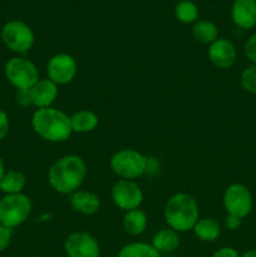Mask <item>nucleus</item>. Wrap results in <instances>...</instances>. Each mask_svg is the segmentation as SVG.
<instances>
[{"label":"nucleus","mask_w":256,"mask_h":257,"mask_svg":"<svg viewBox=\"0 0 256 257\" xmlns=\"http://www.w3.org/2000/svg\"><path fill=\"white\" fill-rule=\"evenodd\" d=\"M4 173H5V166H4V162H3L2 157H0V181H2Z\"/></svg>","instance_id":"nucleus-32"},{"label":"nucleus","mask_w":256,"mask_h":257,"mask_svg":"<svg viewBox=\"0 0 256 257\" xmlns=\"http://www.w3.org/2000/svg\"><path fill=\"white\" fill-rule=\"evenodd\" d=\"M78 72V65L74 58L65 53L55 54L48 62L47 74L48 79L57 85L68 84L74 79Z\"/></svg>","instance_id":"nucleus-9"},{"label":"nucleus","mask_w":256,"mask_h":257,"mask_svg":"<svg viewBox=\"0 0 256 257\" xmlns=\"http://www.w3.org/2000/svg\"><path fill=\"white\" fill-rule=\"evenodd\" d=\"M113 172L122 180H135L147 170V158L135 150H120L110 158Z\"/></svg>","instance_id":"nucleus-5"},{"label":"nucleus","mask_w":256,"mask_h":257,"mask_svg":"<svg viewBox=\"0 0 256 257\" xmlns=\"http://www.w3.org/2000/svg\"><path fill=\"white\" fill-rule=\"evenodd\" d=\"M32 127L38 136L49 142H63L72 135L70 117L57 108L37 109L32 117Z\"/></svg>","instance_id":"nucleus-2"},{"label":"nucleus","mask_w":256,"mask_h":257,"mask_svg":"<svg viewBox=\"0 0 256 257\" xmlns=\"http://www.w3.org/2000/svg\"><path fill=\"white\" fill-rule=\"evenodd\" d=\"M32 212V202L23 193L5 195L0 200V225L15 228L24 223Z\"/></svg>","instance_id":"nucleus-4"},{"label":"nucleus","mask_w":256,"mask_h":257,"mask_svg":"<svg viewBox=\"0 0 256 257\" xmlns=\"http://www.w3.org/2000/svg\"><path fill=\"white\" fill-rule=\"evenodd\" d=\"M165 220L170 228L176 232L192 230L200 220L197 202L187 193H176L166 203Z\"/></svg>","instance_id":"nucleus-3"},{"label":"nucleus","mask_w":256,"mask_h":257,"mask_svg":"<svg viewBox=\"0 0 256 257\" xmlns=\"http://www.w3.org/2000/svg\"><path fill=\"white\" fill-rule=\"evenodd\" d=\"M9 132V118L7 113L0 110V141L4 140Z\"/></svg>","instance_id":"nucleus-28"},{"label":"nucleus","mask_w":256,"mask_h":257,"mask_svg":"<svg viewBox=\"0 0 256 257\" xmlns=\"http://www.w3.org/2000/svg\"><path fill=\"white\" fill-rule=\"evenodd\" d=\"M208 58L215 67L220 69H228L237 59V50L231 40L217 38L212 44H210Z\"/></svg>","instance_id":"nucleus-12"},{"label":"nucleus","mask_w":256,"mask_h":257,"mask_svg":"<svg viewBox=\"0 0 256 257\" xmlns=\"http://www.w3.org/2000/svg\"><path fill=\"white\" fill-rule=\"evenodd\" d=\"M123 226L128 235L140 236L142 235L147 227V216L140 208L128 211L123 220Z\"/></svg>","instance_id":"nucleus-19"},{"label":"nucleus","mask_w":256,"mask_h":257,"mask_svg":"<svg viewBox=\"0 0 256 257\" xmlns=\"http://www.w3.org/2000/svg\"><path fill=\"white\" fill-rule=\"evenodd\" d=\"M64 251L68 257H99L98 241L87 232H74L67 237Z\"/></svg>","instance_id":"nucleus-11"},{"label":"nucleus","mask_w":256,"mask_h":257,"mask_svg":"<svg viewBox=\"0 0 256 257\" xmlns=\"http://www.w3.org/2000/svg\"><path fill=\"white\" fill-rule=\"evenodd\" d=\"M175 14L181 23L191 24V23H195L197 20L198 8L191 0H182L176 5Z\"/></svg>","instance_id":"nucleus-23"},{"label":"nucleus","mask_w":256,"mask_h":257,"mask_svg":"<svg viewBox=\"0 0 256 257\" xmlns=\"http://www.w3.org/2000/svg\"><path fill=\"white\" fill-rule=\"evenodd\" d=\"M223 206L227 215L245 218L252 211L253 200L250 190L245 185L233 183L228 186L223 195Z\"/></svg>","instance_id":"nucleus-8"},{"label":"nucleus","mask_w":256,"mask_h":257,"mask_svg":"<svg viewBox=\"0 0 256 257\" xmlns=\"http://www.w3.org/2000/svg\"><path fill=\"white\" fill-rule=\"evenodd\" d=\"M242 225V218L237 217V216H232V215H227L226 217V227L231 231H236L241 227Z\"/></svg>","instance_id":"nucleus-29"},{"label":"nucleus","mask_w":256,"mask_h":257,"mask_svg":"<svg viewBox=\"0 0 256 257\" xmlns=\"http://www.w3.org/2000/svg\"><path fill=\"white\" fill-rule=\"evenodd\" d=\"M118 257H161V253H158L152 245L133 242L123 246L118 252Z\"/></svg>","instance_id":"nucleus-22"},{"label":"nucleus","mask_w":256,"mask_h":257,"mask_svg":"<svg viewBox=\"0 0 256 257\" xmlns=\"http://www.w3.org/2000/svg\"><path fill=\"white\" fill-rule=\"evenodd\" d=\"M165 257H175V256H171V255H167V256H165Z\"/></svg>","instance_id":"nucleus-33"},{"label":"nucleus","mask_w":256,"mask_h":257,"mask_svg":"<svg viewBox=\"0 0 256 257\" xmlns=\"http://www.w3.org/2000/svg\"><path fill=\"white\" fill-rule=\"evenodd\" d=\"M193 233L197 238L205 242H213L217 240L221 235L220 223L213 218H202L196 222L195 227L192 228Z\"/></svg>","instance_id":"nucleus-17"},{"label":"nucleus","mask_w":256,"mask_h":257,"mask_svg":"<svg viewBox=\"0 0 256 257\" xmlns=\"http://www.w3.org/2000/svg\"><path fill=\"white\" fill-rule=\"evenodd\" d=\"M0 37L5 47L18 54H25L34 44V33L29 25L20 20H10L5 23Z\"/></svg>","instance_id":"nucleus-6"},{"label":"nucleus","mask_w":256,"mask_h":257,"mask_svg":"<svg viewBox=\"0 0 256 257\" xmlns=\"http://www.w3.org/2000/svg\"><path fill=\"white\" fill-rule=\"evenodd\" d=\"M193 38L202 44H212L218 37V29L210 20H198L192 28Z\"/></svg>","instance_id":"nucleus-21"},{"label":"nucleus","mask_w":256,"mask_h":257,"mask_svg":"<svg viewBox=\"0 0 256 257\" xmlns=\"http://www.w3.org/2000/svg\"><path fill=\"white\" fill-rule=\"evenodd\" d=\"M25 183H27V180L23 173L18 171H8L0 181V190L5 195H18L24 190Z\"/></svg>","instance_id":"nucleus-20"},{"label":"nucleus","mask_w":256,"mask_h":257,"mask_svg":"<svg viewBox=\"0 0 256 257\" xmlns=\"http://www.w3.org/2000/svg\"><path fill=\"white\" fill-rule=\"evenodd\" d=\"M243 53H245L246 58L252 64H256V33L246 40L245 47H243Z\"/></svg>","instance_id":"nucleus-25"},{"label":"nucleus","mask_w":256,"mask_h":257,"mask_svg":"<svg viewBox=\"0 0 256 257\" xmlns=\"http://www.w3.org/2000/svg\"><path fill=\"white\" fill-rule=\"evenodd\" d=\"M241 85L246 92L256 94V64H251L241 74Z\"/></svg>","instance_id":"nucleus-24"},{"label":"nucleus","mask_w":256,"mask_h":257,"mask_svg":"<svg viewBox=\"0 0 256 257\" xmlns=\"http://www.w3.org/2000/svg\"><path fill=\"white\" fill-rule=\"evenodd\" d=\"M32 257H44V256H38V255H37V256H32Z\"/></svg>","instance_id":"nucleus-34"},{"label":"nucleus","mask_w":256,"mask_h":257,"mask_svg":"<svg viewBox=\"0 0 256 257\" xmlns=\"http://www.w3.org/2000/svg\"><path fill=\"white\" fill-rule=\"evenodd\" d=\"M211 257H240V253L232 247H222L216 251Z\"/></svg>","instance_id":"nucleus-30"},{"label":"nucleus","mask_w":256,"mask_h":257,"mask_svg":"<svg viewBox=\"0 0 256 257\" xmlns=\"http://www.w3.org/2000/svg\"><path fill=\"white\" fill-rule=\"evenodd\" d=\"M69 203L72 208L82 215H94L100 207V201L97 195L88 191H75L70 195Z\"/></svg>","instance_id":"nucleus-15"},{"label":"nucleus","mask_w":256,"mask_h":257,"mask_svg":"<svg viewBox=\"0 0 256 257\" xmlns=\"http://www.w3.org/2000/svg\"><path fill=\"white\" fill-rule=\"evenodd\" d=\"M151 245L158 253L170 255L175 252L180 246V236L172 228H163L153 236Z\"/></svg>","instance_id":"nucleus-16"},{"label":"nucleus","mask_w":256,"mask_h":257,"mask_svg":"<svg viewBox=\"0 0 256 257\" xmlns=\"http://www.w3.org/2000/svg\"><path fill=\"white\" fill-rule=\"evenodd\" d=\"M99 123L97 115L90 110H79L70 117V125L73 132L88 133L95 130Z\"/></svg>","instance_id":"nucleus-18"},{"label":"nucleus","mask_w":256,"mask_h":257,"mask_svg":"<svg viewBox=\"0 0 256 257\" xmlns=\"http://www.w3.org/2000/svg\"><path fill=\"white\" fill-rule=\"evenodd\" d=\"M231 15L238 28L251 29L256 25V0H235Z\"/></svg>","instance_id":"nucleus-14"},{"label":"nucleus","mask_w":256,"mask_h":257,"mask_svg":"<svg viewBox=\"0 0 256 257\" xmlns=\"http://www.w3.org/2000/svg\"><path fill=\"white\" fill-rule=\"evenodd\" d=\"M13 237V230L9 227L0 225V252L7 250L10 245Z\"/></svg>","instance_id":"nucleus-26"},{"label":"nucleus","mask_w":256,"mask_h":257,"mask_svg":"<svg viewBox=\"0 0 256 257\" xmlns=\"http://www.w3.org/2000/svg\"><path fill=\"white\" fill-rule=\"evenodd\" d=\"M4 72L8 82L18 90L30 89L39 80V73L34 63L23 57H14L8 60Z\"/></svg>","instance_id":"nucleus-7"},{"label":"nucleus","mask_w":256,"mask_h":257,"mask_svg":"<svg viewBox=\"0 0 256 257\" xmlns=\"http://www.w3.org/2000/svg\"><path fill=\"white\" fill-rule=\"evenodd\" d=\"M32 105L38 109L52 107L58 97V85L50 79H39L32 88Z\"/></svg>","instance_id":"nucleus-13"},{"label":"nucleus","mask_w":256,"mask_h":257,"mask_svg":"<svg viewBox=\"0 0 256 257\" xmlns=\"http://www.w3.org/2000/svg\"><path fill=\"white\" fill-rule=\"evenodd\" d=\"M113 202L124 211L140 208L143 201V193L140 186L132 180H119L112 188Z\"/></svg>","instance_id":"nucleus-10"},{"label":"nucleus","mask_w":256,"mask_h":257,"mask_svg":"<svg viewBox=\"0 0 256 257\" xmlns=\"http://www.w3.org/2000/svg\"><path fill=\"white\" fill-rule=\"evenodd\" d=\"M240 257H256V250H248L246 252H243Z\"/></svg>","instance_id":"nucleus-31"},{"label":"nucleus","mask_w":256,"mask_h":257,"mask_svg":"<svg viewBox=\"0 0 256 257\" xmlns=\"http://www.w3.org/2000/svg\"><path fill=\"white\" fill-rule=\"evenodd\" d=\"M17 103L20 107H28L32 105V95H30V89H19L17 92Z\"/></svg>","instance_id":"nucleus-27"},{"label":"nucleus","mask_w":256,"mask_h":257,"mask_svg":"<svg viewBox=\"0 0 256 257\" xmlns=\"http://www.w3.org/2000/svg\"><path fill=\"white\" fill-rule=\"evenodd\" d=\"M87 175V166L79 156L68 155L53 163L48 171L50 187L62 195H72L79 190Z\"/></svg>","instance_id":"nucleus-1"}]
</instances>
